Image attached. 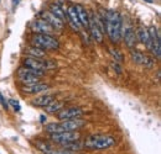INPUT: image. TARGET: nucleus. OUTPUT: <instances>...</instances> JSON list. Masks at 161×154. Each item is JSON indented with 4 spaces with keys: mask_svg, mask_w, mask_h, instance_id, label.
<instances>
[{
    "mask_svg": "<svg viewBox=\"0 0 161 154\" xmlns=\"http://www.w3.org/2000/svg\"><path fill=\"white\" fill-rule=\"evenodd\" d=\"M52 100H53V96H52V95H45V96L36 97V99L32 101V104L36 105V106H40V107H45V106H47Z\"/></svg>",
    "mask_w": 161,
    "mask_h": 154,
    "instance_id": "nucleus-21",
    "label": "nucleus"
},
{
    "mask_svg": "<svg viewBox=\"0 0 161 154\" xmlns=\"http://www.w3.org/2000/svg\"><path fill=\"white\" fill-rule=\"evenodd\" d=\"M115 144V139L112 136L105 135H97L88 137L87 141L84 142V147L88 149L93 151H102V149H108Z\"/></svg>",
    "mask_w": 161,
    "mask_h": 154,
    "instance_id": "nucleus-3",
    "label": "nucleus"
},
{
    "mask_svg": "<svg viewBox=\"0 0 161 154\" xmlns=\"http://www.w3.org/2000/svg\"><path fill=\"white\" fill-rule=\"evenodd\" d=\"M145 1H147V3H153L154 0H145Z\"/></svg>",
    "mask_w": 161,
    "mask_h": 154,
    "instance_id": "nucleus-32",
    "label": "nucleus"
},
{
    "mask_svg": "<svg viewBox=\"0 0 161 154\" xmlns=\"http://www.w3.org/2000/svg\"><path fill=\"white\" fill-rule=\"evenodd\" d=\"M40 121H41V123H45V121H46V117H45V115H41L40 116Z\"/></svg>",
    "mask_w": 161,
    "mask_h": 154,
    "instance_id": "nucleus-30",
    "label": "nucleus"
},
{
    "mask_svg": "<svg viewBox=\"0 0 161 154\" xmlns=\"http://www.w3.org/2000/svg\"><path fill=\"white\" fill-rule=\"evenodd\" d=\"M124 41H125V43H126V46L129 48H133L135 46V43H136V35H135L133 28L125 30V32H124Z\"/></svg>",
    "mask_w": 161,
    "mask_h": 154,
    "instance_id": "nucleus-19",
    "label": "nucleus"
},
{
    "mask_svg": "<svg viewBox=\"0 0 161 154\" xmlns=\"http://www.w3.org/2000/svg\"><path fill=\"white\" fill-rule=\"evenodd\" d=\"M43 75V72L41 70H35L30 68H20L18 70V78L21 83L24 84H34L39 83V78Z\"/></svg>",
    "mask_w": 161,
    "mask_h": 154,
    "instance_id": "nucleus-6",
    "label": "nucleus"
},
{
    "mask_svg": "<svg viewBox=\"0 0 161 154\" xmlns=\"http://www.w3.org/2000/svg\"><path fill=\"white\" fill-rule=\"evenodd\" d=\"M67 18H68V21H69L72 28H73L75 31H80V20H78V16H77V11H76L75 5L68 8V10H67Z\"/></svg>",
    "mask_w": 161,
    "mask_h": 154,
    "instance_id": "nucleus-15",
    "label": "nucleus"
},
{
    "mask_svg": "<svg viewBox=\"0 0 161 154\" xmlns=\"http://www.w3.org/2000/svg\"><path fill=\"white\" fill-rule=\"evenodd\" d=\"M80 132L77 131H66V132H60V133H52L51 135V139L57 143V144H67L71 142H76L80 139Z\"/></svg>",
    "mask_w": 161,
    "mask_h": 154,
    "instance_id": "nucleus-7",
    "label": "nucleus"
},
{
    "mask_svg": "<svg viewBox=\"0 0 161 154\" xmlns=\"http://www.w3.org/2000/svg\"><path fill=\"white\" fill-rule=\"evenodd\" d=\"M84 125V121L80 118H72V120H64L61 123H48L45 126V131L48 133H60L66 131H77Z\"/></svg>",
    "mask_w": 161,
    "mask_h": 154,
    "instance_id": "nucleus-2",
    "label": "nucleus"
},
{
    "mask_svg": "<svg viewBox=\"0 0 161 154\" xmlns=\"http://www.w3.org/2000/svg\"><path fill=\"white\" fill-rule=\"evenodd\" d=\"M82 115H83V111L80 107H67V109H62L57 112V118L61 121H64V120L80 118L82 117Z\"/></svg>",
    "mask_w": 161,
    "mask_h": 154,
    "instance_id": "nucleus-10",
    "label": "nucleus"
},
{
    "mask_svg": "<svg viewBox=\"0 0 161 154\" xmlns=\"http://www.w3.org/2000/svg\"><path fill=\"white\" fill-rule=\"evenodd\" d=\"M63 102L62 101H57V100H52L46 107V112L47 114H57L58 111H61L63 109Z\"/></svg>",
    "mask_w": 161,
    "mask_h": 154,
    "instance_id": "nucleus-20",
    "label": "nucleus"
},
{
    "mask_svg": "<svg viewBox=\"0 0 161 154\" xmlns=\"http://www.w3.org/2000/svg\"><path fill=\"white\" fill-rule=\"evenodd\" d=\"M109 52H110V54L113 56V58H114L115 62H118V63H121V62H123V54H121L118 49L110 47V48H109Z\"/></svg>",
    "mask_w": 161,
    "mask_h": 154,
    "instance_id": "nucleus-24",
    "label": "nucleus"
},
{
    "mask_svg": "<svg viewBox=\"0 0 161 154\" xmlns=\"http://www.w3.org/2000/svg\"><path fill=\"white\" fill-rule=\"evenodd\" d=\"M48 11L52 13L55 16H57V18L61 19L62 21H64L66 18H67V15H66V13L63 11V9H62L60 3H52V4L50 5V10H48Z\"/></svg>",
    "mask_w": 161,
    "mask_h": 154,
    "instance_id": "nucleus-18",
    "label": "nucleus"
},
{
    "mask_svg": "<svg viewBox=\"0 0 161 154\" xmlns=\"http://www.w3.org/2000/svg\"><path fill=\"white\" fill-rule=\"evenodd\" d=\"M36 146L39 147V149L42 151V152H47V151H51L52 149V147L48 143H46V142H37Z\"/></svg>",
    "mask_w": 161,
    "mask_h": 154,
    "instance_id": "nucleus-25",
    "label": "nucleus"
},
{
    "mask_svg": "<svg viewBox=\"0 0 161 154\" xmlns=\"http://www.w3.org/2000/svg\"><path fill=\"white\" fill-rule=\"evenodd\" d=\"M136 35V39H140V42L142 44H145L147 48L150 47V35H149V30L144 28V27H140L136 30L135 32Z\"/></svg>",
    "mask_w": 161,
    "mask_h": 154,
    "instance_id": "nucleus-17",
    "label": "nucleus"
},
{
    "mask_svg": "<svg viewBox=\"0 0 161 154\" xmlns=\"http://www.w3.org/2000/svg\"><path fill=\"white\" fill-rule=\"evenodd\" d=\"M104 25L107 27V33L113 42H119L121 38V18L119 13L114 10H108L103 16Z\"/></svg>",
    "mask_w": 161,
    "mask_h": 154,
    "instance_id": "nucleus-1",
    "label": "nucleus"
},
{
    "mask_svg": "<svg viewBox=\"0 0 161 154\" xmlns=\"http://www.w3.org/2000/svg\"><path fill=\"white\" fill-rule=\"evenodd\" d=\"M43 154H73L72 152H66V151H47V152H43Z\"/></svg>",
    "mask_w": 161,
    "mask_h": 154,
    "instance_id": "nucleus-27",
    "label": "nucleus"
},
{
    "mask_svg": "<svg viewBox=\"0 0 161 154\" xmlns=\"http://www.w3.org/2000/svg\"><path fill=\"white\" fill-rule=\"evenodd\" d=\"M31 30L36 33H40V35H51L55 28L43 19H39V20H34L30 25Z\"/></svg>",
    "mask_w": 161,
    "mask_h": 154,
    "instance_id": "nucleus-9",
    "label": "nucleus"
},
{
    "mask_svg": "<svg viewBox=\"0 0 161 154\" xmlns=\"http://www.w3.org/2000/svg\"><path fill=\"white\" fill-rule=\"evenodd\" d=\"M63 147H64L67 151H72V152H73V151H80V149H82V147H83V144L76 141V142L67 143V144H64Z\"/></svg>",
    "mask_w": 161,
    "mask_h": 154,
    "instance_id": "nucleus-23",
    "label": "nucleus"
},
{
    "mask_svg": "<svg viewBox=\"0 0 161 154\" xmlns=\"http://www.w3.org/2000/svg\"><path fill=\"white\" fill-rule=\"evenodd\" d=\"M0 104L3 105V107L5 109V110H8V107H9V104H8V101H6V99L1 95V93H0Z\"/></svg>",
    "mask_w": 161,
    "mask_h": 154,
    "instance_id": "nucleus-28",
    "label": "nucleus"
},
{
    "mask_svg": "<svg viewBox=\"0 0 161 154\" xmlns=\"http://www.w3.org/2000/svg\"><path fill=\"white\" fill-rule=\"evenodd\" d=\"M19 3H20V0H13V4H11V6H13V10H15V8L19 5Z\"/></svg>",
    "mask_w": 161,
    "mask_h": 154,
    "instance_id": "nucleus-29",
    "label": "nucleus"
},
{
    "mask_svg": "<svg viewBox=\"0 0 161 154\" xmlns=\"http://www.w3.org/2000/svg\"><path fill=\"white\" fill-rule=\"evenodd\" d=\"M75 8H76L77 16H78V20H80V25H83V26L88 27V25H89V15H88V13H87L86 8H84L83 5H80V4L75 5Z\"/></svg>",
    "mask_w": 161,
    "mask_h": 154,
    "instance_id": "nucleus-16",
    "label": "nucleus"
},
{
    "mask_svg": "<svg viewBox=\"0 0 161 154\" xmlns=\"http://www.w3.org/2000/svg\"><path fill=\"white\" fill-rule=\"evenodd\" d=\"M41 16H42V19L45 20V21H47L55 30H62L63 26H64L63 21L61 19H58L57 16H55V15H53L52 13H50L48 10L42 11V13H41Z\"/></svg>",
    "mask_w": 161,
    "mask_h": 154,
    "instance_id": "nucleus-11",
    "label": "nucleus"
},
{
    "mask_svg": "<svg viewBox=\"0 0 161 154\" xmlns=\"http://www.w3.org/2000/svg\"><path fill=\"white\" fill-rule=\"evenodd\" d=\"M31 43L34 47H37L41 49H48V51H56L60 48V42L58 39L55 38L51 35H40L36 33L32 36Z\"/></svg>",
    "mask_w": 161,
    "mask_h": 154,
    "instance_id": "nucleus-4",
    "label": "nucleus"
},
{
    "mask_svg": "<svg viewBox=\"0 0 161 154\" xmlns=\"http://www.w3.org/2000/svg\"><path fill=\"white\" fill-rule=\"evenodd\" d=\"M149 35H150V47H149V49L156 56V58L160 59L161 57L160 35H159V32H158V30L155 27H151L149 30Z\"/></svg>",
    "mask_w": 161,
    "mask_h": 154,
    "instance_id": "nucleus-8",
    "label": "nucleus"
},
{
    "mask_svg": "<svg viewBox=\"0 0 161 154\" xmlns=\"http://www.w3.org/2000/svg\"><path fill=\"white\" fill-rule=\"evenodd\" d=\"M113 67H114V68L117 69V73H118V74H120V68H119V67H118L117 64H115V65H113Z\"/></svg>",
    "mask_w": 161,
    "mask_h": 154,
    "instance_id": "nucleus-31",
    "label": "nucleus"
},
{
    "mask_svg": "<svg viewBox=\"0 0 161 154\" xmlns=\"http://www.w3.org/2000/svg\"><path fill=\"white\" fill-rule=\"evenodd\" d=\"M130 56H131V59H133V62H135L136 64L144 65L145 68H150V67L153 65V62H151V59L147 57V56L142 54L141 52H138V51H134V49H131V52H130Z\"/></svg>",
    "mask_w": 161,
    "mask_h": 154,
    "instance_id": "nucleus-13",
    "label": "nucleus"
},
{
    "mask_svg": "<svg viewBox=\"0 0 161 154\" xmlns=\"http://www.w3.org/2000/svg\"><path fill=\"white\" fill-rule=\"evenodd\" d=\"M27 54H30L31 57L35 58H43L46 56V53L43 52V49L41 48H37V47H31L27 49Z\"/></svg>",
    "mask_w": 161,
    "mask_h": 154,
    "instance_id": "nucleus-22",
    "label": "nucleus"
},
{
    "mask_svg": "<svg viewBox=\"0 0 161 154\" xmlns=\"http://www.w3.org/2000/svg\"><path fill=\"white\" fill-rule=\"evenodd\" d=\"M24 64L26 68L30 69H35V70H47V69H53L57 67L56 62H53L52 59H41V58L35 57H27L24 60Z\"/></svg>",
    "mask_w": 161,
    "mask_h": 154,
    "instance_id": "nucleus-5",
    "label": "nucleus"
},
{
    "mask_svg": "<svg viewBox=\"0 0 161 154\" xmlns=\"http://www.w3.org/2000/svg\"><path fill=\"white\" fill-rule=\"evenodd\" d=\"M88 27H89V31H91V35H92V37L94 41H97V42H103V32H102V30L99 28V26H98V23L96 22V19H94V15H91L89 16V25H88Z\"/></svg>",
    "mask_w": 161,
    "mask_h": 154,
    "instance_id": "nucleus-12",
    "label": "nucleus"
},
{
    "mask_svg": "<svg viewBox=\"0 0 161 154\" xmlns=\"http://www.w3.org/2000/svg\"><path fill=\"white\" fill-rule=\"evenodd\" d=\"M50 86L43 83H34V84H26L22 86V91L25 94H39L41 91L47 90Z\"/></svg>",
    "mask_w": 161,
    "mask_h": 154,
    "instance_id": "nucleus-14",
    "label": "nucleus"
},
{
    "mask_svg": "<svg viewBox=\"0 0 161 154\" xmlns=\"http://www.w3.org/2000/svg\"><path fill=\"white\" fill-rule=\"evenodd\" d=\"M9 104H10V105L14 107V110H15V111H18V112H19V111L21 110L20 104H19L16 100H14V99H10V100H9Z\"/></svg>",
    "mask_w": 161,
    "mask_h": 154,
    "instance_id": "nucleus-26",
    "label": "nucleus"
}]
</instances>
